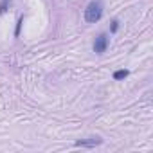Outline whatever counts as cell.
Listing matches in <instances>:
<instances>
[{"instance_id":"cell-5","label":"cell","mask_w":153,"mask_h":153,"mask_svg":"<svg viewBox=\"0 0 153 153\" xmlns=\"http://www.w3.org/2000/svg\"><path fill=\"white\" fill-rule=\"evenodd\" d=\"M7 4H9V0H2V4H0V13H6Z\"/></svg>"},{"instance_id":"cell-2","label":"cell","mask_w":153,"mask_h":153,"mask_svg":"<svg viewBox=\"0 0 153 153\" xmlns=\"http://www.w3.org/2000/svg\"><path fill=\"white\" fill-rule=\"evenodd\" d=\"M106 47H108V36L106 34H99L96 38V42H94V52L103 54L106 51Z\"/></svg>"},{"instance_id":"cell-6","label":"cell","mask_w":153,"mask_h":153,"mask_svg":"<svg viewBox=\"0 0 153 153\" xmlns=\"http://www.w3.org/2000/svg\"><path fill=\"white\" fill-rule=\"evenodd\" d=\"M117 27H119V25H117V22H112V33H115V31H117Z\"/></svg>"},{"instance_id":"cell-3","label":"cell","mask_w":153,"mask_h":153,"mask_svg":"<svg viewBox=\"0 0 153 153\" xmlns=\"http://www.w3.org/2000/svg\"><path fill=\"white\" fill-rule=\"evenodd\" d=\"M103 140L99 139V137H90L88 140H76V146H87V148H94V146H97V144H101Z\"/></svg>"},{"instance_id":"cell-1","label":"cell","mask_w":153,"mask_h":153,"mask_svg":"<svg viewBox=\"0 0 153 153\" xmlns=\"http://www.w3.org/2000/svg\"><path fill=\"white\" fill-rule=\"evenodd\" d=\"M101 16H103V4L99 0H94V2H90L87 6V9H85V20L88 24H96Z\"/></svg>"},{"instance_id":"cell-4","label":"cell","mask_w":153,"mask_h":153,"mask_svg":"<svg viewBox=\"0 0 153 153\" xmlns=\"http://www.w3.org/2000/svg\"><path fill=\"white\" fill-rule=\"evenodd\" d=\"M126 76H128V70H124V68L123 70H115L114 72V79H124Z\"/></svg>"}]
</instances>
